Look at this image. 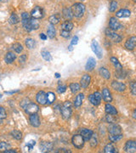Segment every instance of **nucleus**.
<instances>
[{
  "label": "nucleus",
  "mask_w": 136,
  "mask_h": 153,
  "mask_svg": "<svg viewBox=\"0 0 136 153\" xmlns=\"http://www.w3.org/2000/svg\"><path fill=\"white\" fill-rule=\"evenodd\" d=\"M71 10H72V13L73 16H75L77 18H81L83 15H84L85 6L82 3H76L71 7Z\"/></svg>",
  "instance_id": "obj_1"
},
{
  "label": "nucleus",
  "mask_w": 136,
  "mask_h": 153,
  "mask_svg": "<svg viewBox=\"0 0 136 153\" xmlns=\"http://www.w3.org/2000/svg\"><path fill=\"white\" fill-rule=\"evenodd\" d=\"M61 116L64 119L67 120L71 117L72 113V105L70 101H66L61 108Z\"/></svg>",
  "instance_id": "obj_2"
},
{
  "label": "nucleus",
  "mask_w": 136,
  "mask_h": 153,
  "mask_svg": "<svg viewBox=\"0 0 136 153\" xmlns=\"http://www.w3.org/2000/svg\"><path fill=\"white\" fill-rule=\"evenodd\" d=\"M84 139L81 135H75L72 139V145L77 149H82L84 145Z\"/></svg>",
  "instance_id": "obj_3"
},
{
  "label": "nucleus",
  "mask_w": 136,
  "mask_h": 153,
  "mask_svg": "<svg viewBox=\"0 0 136 153\" xmlns=\"http://www.w3.org/2000/svg\"><path fill=\"white\" fill-rule=\"evenodd\" d=\"M106 35L107 38H109L111 40H112L114 43H120L122 41V37L116 33L115 31L110 28H107L106 30Z\"/></svg>",
  "instance_id": "obj_4"
},
{
  "label": "nucleus",
  "mask_w": 136,
  "mask_h": 153,
  "mask_svg": "<svg viewBox=\"0 0 136 153\" xmlns=\"http://www.w3.org/2000/svg\"><path fill=\"white\" fill-rule=\"evenodd\" d=\"M91 48H92L93 52L96 55V56L99 59H102V57H103V52H102V49H101L100 46L99 44V43L96 40H93L92 41Z\"/></svg>",
  "instance_id": "obj_5"
},
{
  "label": "nucleus",
  "mask_w": 136,
  "mask_h": 153,
  "mask_svg": "<svg viewBox=\"0 0 136 153\" xmlns=\"http://www.w3.org/2000/svg\"><path fill=\"white\" fill-rule=\"evenodd\" d=\"M44 10L43 8L39 7V6H36L31 12V18L33 19H36V20H38V19H41L44 17Z\"/></svg>",
  "instance_id": "obj_6"
},
{
  "label": "nucleus",
  "mask_w": 136,
  "mask_h": 153,
  "mask_svg": "<svg viewBox=\"0 0 136 153\" xmlns=\"http://www.w3.org/2000/svg\"><path fill=\"white\" fill-rule=\"evenodd\" d=\"M89 100L92 105L95 107L99 106L101 101V94L99 92H94V94H92L89 96Z\"/></svg>",
  "instance_id": "obj_7"
},
{
  "label": "nucleus",
  "mask_w": 136,
  "mask_h": 153,
  "mask_svg": "<svg viewBox=\"0 0 136 153\" xmlns=\"http://www.w3.org/2000/svg\"><path fill=\"white\" fill-rule=\"evenodd\" d=\"M108 132L110 135H121L122 133V128L116 123H112L108 127Z\"/></svg>",
  "instance_id": "obj_8"
},
{
  "label": "nucleus",
  "mask_w": 136,
  "mask_h": 153,
  "mask_svg": "<svg viewBox=\"0 0 136 153\" xmlns=\"http://www.w3.org/2000/svg\"><path fill=\"white\" fill-rule=\"evenodd\" d=\"M124 151L128 153L136 152V141L128 140L124 146Z\"/></svg>",
  "instance_id": "obj_9"
},
{
  "label": "nucleus",
  "mask_w": 136,
  "mask_h": 153,
  "mask_svg": "<svg viewBox=\"0 0 136 153\" xmlns=\"http://www.w3.org/2000/svg\"><path fill=\"white\" fill-rule=\"evenodd\" d=\"M24 109H25V111L27 113V114H35V113H37L38 111H39V107L38 105H36V104H34V103H28L26 107H24Z\"/></svg>",
  "instance_id": "obj_10"
},
{
  "label": "nucleus",
  "mask_w": 136,
  "mask_h": 153,
  "mask_svg": "<svg viewBox=\"0 0 136 153\" xmlns=\"http://www.w3.org/2000/svg\"><path fill=\"white\" fill-rule=\"evenodd\" d=\"M109 28L113 31H117L118 29L122 28V25L119 23V21L115 18V17H111L109 20Z\"/></svg>",
  "instance_id": "obj_11"
},
{
  "label": "nucleus",
  "mask_w": 136,
  "mask_h": 153,
  "mask_svg": "<svg viewBox=\"0 0 136 153\" xmlns=\"http://www.w3.org/2000/svg\"><path fill=\"white\" fill-rule=\"evenodd\" d=\"M111 88L118 92H123L126 89V85L124 83H122L121 82H118V81H113L111 83Z\"/></svg>",
  "instance_id": "obj_12"
},
{
  "label": "nucleus",
  "mask_w": 136,
  "mask_h": 153,
  "mask_svg": "<svg viewBox=\"0 0 136 153\" xmlns=\"http://www.w3.org/2000/svg\"><path fill=\"white\" fill-rule=\"evenodd\" d=\"M36 100L41 105H46L47 104V95L44 91H39L37 94Z\"/></svg>",
  "instance_id": "obj_13"
},
{
  "label": "nucleus",
  "mask_w": 136,
  "mask_h": 153,
  "mask_svg": "<svg viewBox=\"0 0 136 153\" xmlns=\"http://www.w3.org/2000/svg\"><path fill=\"white\" fill-rule=\"evenodd\" d=\"M91 81V76L89 74H84L83 76H82L81 80H80V85L83 89H86L90 83Z\"/></svg>",
  "instance_id": "obj_14"
},
{
  "label": "nucleus",
  "mask_w": 136,
  "mask_h": 153,
  "mask_svg": "<svg viewBox=\"0 0 136 153\" xmlns=\"http://www.w3.org/2000/svg\"><path fill=\"white\" fill-rule=\"evenodd\" d=\"M80 135L83 137L84 140L89 141L90 139V138L92 137V135H94V132L90 129H88V128H81L80 129Z\"/></svg>",
  "instance_id": "obj_15"
},
{
  "label": "nucleus",
  "mask_w": 136,
  "mask_h": 153,
  "mask_svg": "<svg viewBox=\"0 0 136 153\" xmlns=\"http://www.w3.org/2000/svg\"><path fill=\"white\" fill-rule=\"evenodd\" d=\"M136 47V37H131L129 38L126 43H125V48L128 50H133Z\"/></svg>",
  "instance_id": "obj_16"
},
{
  "label": "nucleus",
  "mask_w": 136,
  "mask_h": 153,
  "mask_svg": "<svg viewBox=\"0 0 136 153\" xmlns=\"http://www.w3.org/2000/svg\"><path fill=\"white\" fill-rule=\"evenodd\" d=\"M53 149V144L51 142H42L40 144V150L42 152H49Z\"/></svg>",
  "instance_id": "obj_17"
},
{
  "label": "nucleus",
  "mask_w": 136,
  "mask_h": 153,
  "mask_svg": "<svg viewBox=\"0 0 136 153\" xmlns=\"http://www.w3.org/2000/svg\"><path fill=\"white\" fill-rule=\"evenodd\" d=\"M96 66V61L93 58V57H90L88 59V61L86 63V66H85V70L88 71V72H90V71H93L94 68Z\"/></svg>",
  "instance_id": "obj_18"
},
{
  "label": "nucleus",
  "mask_w": 136,
  "mask_h": 153,
  "mask_svg": "<svg viewBox=\"0 0 136 153\" xmlns=\"http://www.w3.org/2000/svg\"><path fill=\"white\" fill-rule=\"evenodd\" d=\"M131 15L130 10H127V9H121L120 10H118L116 13V16L118 18H126V17H129Z\"/></svg>",
  "instance_id": "obj_19"
},
{
  "label": "nucleus",
  "mask_w": 136,
  "mask_h": 153,
  "mask_svg": "<svg viewBox=\"0 0 136 153\" xmlns=\"http://www.w3.org/2000/svg\"><path fill=\"white\" fill-rule=\"evenodd\" d=\"M30 123L31 124V126H33V127H39V125H40V120H39V117H38V116L37 115V113L31 115Z\"/></svg>",
  "instance_id": "obj_20"
},
{
  "label": "nucleus",
  "mask_w": 136,
  "mask_h": 153,
  "mask_svg": "<svg viewBox=\"0 0 136 153\" xmlns=\"http://www.w3.org/2000/svg\"><path fill=\"white\" fill-rule=\"evenodd\" d=\"M102 97H103V99H104V100L106 102H109L110 103L112 100L111 94V92H110V90L107 88L103 89V90H102Z\"/></svg>",
  "instance_id": "obj_21"
},
{
  "label": "nucleus",
  "mask_w": 136,
  "mask_h": 153,
  "mask_svg": "<svg viewBox=\"0 0 136 153\" xmlns=\"http://www.w3.org/2000/svg\"><path fill=\"white\" fill-rule=\"evenodd\" d=\"M105 111H106V113L109 114V115H117V114H118L117 109L113 107V106H111V104H109V103H107L106 105V107H105Z\"/></svg>",
  "instance_id": "obj_22"
},
{
  "label": "nucleus",
  "mask_w": 136,
  "mask_h": 153,
  "mask_svg": "<svg viewBox=\"0 0 136 153\" xmlns=\"http://www.w3.org/2000/svg\"><path fill=\"white\" fill-rule=\"evenodd\" d=\"M62 15H63V17L66 20H71L73 17V15L72 13V10H71V8H65V9H63Z\"/></svg>",
  "instance_id": "obj_23"
},
{
  "label": "nucleus",
  "mask_w": 136,
  "mask_h": 153,
  "mask_svg": "<svg viewBox=\"0 0 136 153\" xmlns=\"http://www.w3.org/2000/svg\"><path fill=\"white\" fill-rule=\"evenodd\" d=\"M61 15L60 14H55V15H51L49 17V22L51 25H55V24H58L61 20Z\"/></svg>",
  "instance_id": "obj_24"
},
{
  "label": "nucleus",
  "mask_w": 136,
  "mask_h": 153,
  "mask_svg": "<svg viewBox=\"0 0 136 153\" xmlns=\"http://www.w3.org/2000/svg\"><path fill=\"white\" fill-rule=\"evenodd\" d=\"M104 152L105 153H116L118 152L117 148L114 146V145L112 143H109L107 144L105 148H104Z\"/></svg>",
  "instance_id": "obj_25"
},
{
  "label": "nucleus",
  "mask_w": 136,
  "mask_h": 153,
  "mask_svg": "<svg viewBox=\"0 0 136 153\" xmlns=\"http://www.w3.org/2000/svg\"><path fill=\"white\" fill-rule=\"evenodd\" d=\"M61 28H62L63 30L71 31L73 29V23L71 22L70 20H66V21H64V22L61 24Z\"/></svg>",
  "instance_id": "obj_26"
},
{
  "label": "nucleus",
  "mask_w": 136,
  "mask_h": 153,
  "mask_svg": "<svg viewBox=\"0 0 136 153\" xmlns=\"http://www.w3.org/2000/svg\"><path fill=\"white\" fill-rule=\"evenodd\" d=\"M15 58H16V55H15L14 53H12V52H8L7 54H6V55H5V62L7 63V64H11L13 61H15Z\"/></svg>",
  "instance_id": "obj_27"
},
{
  "label": "nucleus",
  "mask_w": 136,
  "mask_h": 153,
  "mask_svg": "<svg viewBox=\"0 0 136 153\" xmlns=\"http://www.w3.org/2000/svg\"><path fill=\"white\" fill-rule=\"evenodd\" d=\"M84 99V94H79L78 95H77L75 99V101H74V107H79L82 103H83V100Z\"/></svg>",
  "instance_id": "obj_28"
},
{
  "label": "nucleus",
  "mask_w": 136,
  "mask_h": 153,
  "mask_svg": "<svg viewBox=\"0 0 136 153\" xmlns=\"http://www.w3.org/2000/svg\"><path fill=\"white\" fill-rule=\"evenodd\" d=\"M99 73H100V76H102V77H104L105 79H109V78L111 77V73H110V72H109L106 68H105V67L100 68Z\"/></svg>",
  "instance_id": "obj_29"
},
{
  "label": "nucleus",
  "mask_w": 136,
  "mask_h": 153,
  "mask_svg": "<svg viewBox=\"0 0 136 153\" xmlns=\"http://www.w3.org/2000/svg\"><path fill=\"white\" fill-rule=\"evenodd\" d=\"M47 34H48V37L49 38H54L55 37V28L54 27V25H49L48 27V29H47Z\"/></svg>",
  "instance_id": "obj_30"
},
{
  "label": "nucleus",
  "mask_w": 136,
  "mask_h": 153,
  "mask_svg": "<svg viewBox=\"0 0 136 153\" xmlns=\"http://www.w3.org/2000/svg\"><path fill=\"white\" fill-rule=\"evenodd\" d=\"M111 63L113 64L114 67L116 68V71H120V70H122V69H123L122 64L118 61V60L116 57H111Z\"/></svg>",
  "instance_id": "obj_31"
},
{
  "label": "nucleus",
  "mask_w": 136,
  "mask_h": 153,
  "mask_svg": "<svg viewBox=\"0 0 136 153\" xmlns=\"http://www.w3.org/2000/svg\"><path fill=\"white\" fill-rule=\"evenodd\" d=\"M47 95V104H52L55 100V95L53 92H49L48 94H46Z\"/></svg>",
  "instance_id": "obj_32"
},
{
  "label": "nucleus",
  "mask_w": 136,
  "mask_h": 153,
  "mask_svg": "<svg viewBox=\"0 0 136 153\" xmlns=\"http://www.w3.org/2000/svg\"><path fill=\"white\" fill-rule=\"evenodd\" d=\"M69 87H70V89H71L72 93H73V94L77 93V92L80 90V89H81V85L78 84V83H71Z\"/></svg>",
  "instance_id": "obj_33"
},
{
  "label": "nucleus",
  "mask_w": 136,
  "mask_h": 153,
  "mask_svg": "<svg viewBox=\"0 0 136 153\" xmlns=\"http://www.w3.org/2000/svg\"><path fill=\"white\" fill-rule=\"evenodd\" d=\"M10 135H11L12 137L15 139H17V140H20L22 138V133L21 131H19V130H13V131H11Z\"/></svg>",
  "instance_id": "obj_34"
},
{
  "label": "nucleus",
  "mask_w": 136,
  "mask_h": 153,
  "mask_svg": "<svg viewBox=\"0 0 136 153\" xmlns=\"http://www.w3.org/2000/svg\"><path fill=\"white\" fill-rule=\"evenodd\" d=\"M25 43H26V45L27 47L28 48H34V47L36 45V43H35V40L34 39H32V38H27L26 39V41H25Z\"/></svg>",
  "instance_id": "obj_35"
},
{
  "label": "nucleus",
  "mask_w": 136,
  "mask_h": 153,
  "mask_svg": "<svg viewBox=\"0 0 136 153\" xmlns=\"http://www.w3.org/2000/svg\"><path fill=\"white\" fill-rule=\"evenodd\" d=\"M41 55L43 56V58L47 61H52V56L50 55L49 52H48L47 50H42L41 51Z\"/></svg>",
  "instance_id": "obj_36"
},
{
  "label": "nucleus",
  "mask_w": 136,
  "mask_h": 153,
  "mask_svg": "<svg viewBox=\"0 0 136 153\" xmlns=\"http://www.w3.org/2000/svg\"><path fill=\"white\" fill-rule=\"evenodd\" d=\"M30 24L31 30H37L39 28V23L38 22V20L36 19H33V18L31 19Z\"/></svg>",
  "instance_id": "obj_37"
},
{
  "label": "nucleus",
  "mask_w": 136,
  "mask_h": 153,
  "mask_svg": "<svg viewBox=\"0 0 136 153\" xmlns=\"http://www.w3.org/2000/svg\"><path fill=\"white\" fill-rule=\"evenodd\" d=\"M19 22V17L15 13H13L10 17V23L14 25V24H17Z\"/></svg>",
  "instance_id": "obj_38"
},
{
  "label": "nucleus",
  "mask_w": 136,
  "mask_h": 153,
  "mask_svg": "<svg viewBox=\"0 0 136 153\" xmlns=\"http://www.w3.org/2000/svg\"><path fill=\"white\" fill-rule=\"evenodd\" d=\"M117 8H118V2L115 1V0H112V1L110 3L109 11H110V12H114V11H116Z\"/></svg>",
  "instance_id": "obj_39"
},
{
  "label": "nucleus",
  "mask_w": 136,
  "mask_h": 153,
  "mask_svg": "<svg viewBox=\"0 0 136 153\" xmlns=\"http://www.w3.org/2000/svg\"><path fill=\"white\" fill-rule=\"evenodd\" d=\"M115 76L119 78V79H123L126 77V72L122 70H120V71H116L115 72Z\"/></svg>",
  "instance_id": "obj_40"
},
{
  "label": "nucleus",
  "mask_w": 136,
  "mask_h": 153,
  "mask_svg": "<svg viewBox=\"0 0 136 153\" xmlns=\"http://www.w3.org/2000/svg\"><path fill=\"white\" fill-rule=\"evenodd\" d=\"M122 134L121 135H109V139L111 141V142H117L118 140H120L121 139H122Z\"/></svg>",
  "instance_id": "obj_41"
},
{
  "label": "nucleus",
  "mask_w": 136,
  "mask_h": 153,
  "mask_svg": "<svg viewBox=\"0 0 136 153\" xmlns=\"http://www.w3.org/2000/svg\"><path fill=\"white\" fill-rule=\"evenodd\" d=\"M12 48L15 50L16 53H18V54H20V53L23 50L22 45H21V44H18V43H16V44H13V46H12Z\"/></svg>",
  "instance_id": "obj_42"
},
{
  "label": "nucleus",
  "mask_w": 136,
  "mask_h": 153,
  "mask_svg": "<svg viewBox=\"0 0 136 153\" xmlns=\"http://www.w3.org/2000/svg\"><path fill=\"white\" fill-rule=\"evenodd\" d=\"M10 147V144H7L6 142H1L0 143V152H4L8 150Z\"/></svg>",
  "instance_id": "obj_43"
},
{
  "label": "nucleus",
  "mask_w": 136,
  "mask_h": 153,
  "mask_svg": "<svg viewBox=\"0 0 136 153\" xmlns=\"http://www.w3.org/2000/svg\"><path fill=\"white\" fill-rule=\"evenodd\" d=\"M90 145L92 147H95L96 145H97V142H98V140H97V137H96V135H92V137L90 138Z\"/></svg>",
  "instance_id": "obj_44"
},
{
  "label": "nucleus",
  "mask_w": 136,
  "mask_h": 153,
  "mask_svg": "<svg viewBox=\"0 0 136 153\" xmlns=\"http://www.w3.org/2000/svg\"><path fill=\"white\" fill-rule=\"evenodd\" d=\"M130 91L132 93V94L136 95V82L133 81L130 83Z\"/></svg>",
  "instance_id": "obj_45"
},
{
  "label": "nucleus",
  "mask_w": 136,
  "mask_h": 153,
  "mask_svg": "<svg viewBox=\"0 0 136 153\" xmlns=\"http://www.w3.org/2000/svg\"><path fill=\"white\" fill-rule=\"evenodd\" d=\"M6 117H7V114H6L5 109L3 107H0V119H4L6 118Z\"/></svg>",
  "instance_id": "obj_46"
},
{
  "label": "nucleus",
  "mask_w": 136,
  "mask_h": 153,
  "mask_svg": "<svg viewBox=\"0 0 136 153\" xmlns=\"http://www.w3.org/2000/svg\"><path fill=\"white\" fill-rule=\"evenodd\" d=\"M61 36L65 38H70V31L62 29V31H61Z\"/></svg>",
  "instance_id": "obj_47"
},
{
  "label": "nucleus",
  "mask_w": 136,
  "mask_h": 153,
  "mask_svg": "<svg viewBox=\"0 0 136 153\" xmlns=\"http://www.w3.org/2000/svg\"><path fill=\"white\" fill-rule=\"evenodd\" d=\"M36 145V141L35 140H30L28 143H27V149L31 151L32 148H33V146Z\"/></svg>",
  "instance_id": "obj_48"
},
{
  "label": "nucleus",
  "mask_w": 136,
  "mask_h": 153,
  "mask_svg": "<svg viewBox=\"0 0 136 153\" xmlns=\"http://www.w3.org/2000/svg\"><path fill=\"white\" fill-rule=\"evenodd\" d=\"M66 85H60L57 89V92L59 94H63L64 92H66Z\"/></svg>",
  "instance_id": "obj_49"
},
{
  "label": "nucleus",
  "mask_w": 136,
  "mask_h": 153,
  "mask_svg": "<svg viewBox=\"0 0 136 153\" xmlns=\"http://www.w3.org/2000/svg\"><path fill=\"white\" fill-rule=\"evenodd\" d=\"M77 43H78V37H77V36H75V37H73V38H72V40L71 45H76V44H77Z\"/></svg>",
  "instance_id": "obj_50"
},
{
  "label": "nucleus",
  "mask_w": 136,
  "mask_h": 153,
  "mask_svg": "<svg viewBox=\"0 0 136 153\" xmlns=\"http://www.w3.org/2000/svg\"><path fill=\"white\" fill-rule=\"evenodd\" d=\"M28 103H30L29 100H28V99H25V100H22V102L21 103V107L24 108V107H26V106H27V105Z\"/></svg>",
  "instance_id": "obj_51"
},
{
  "label": "nucleus",
  "mask_w": 136,
  "mask_h": 153,
  "mask_svg": "<svg viewBox=\"0 0 136 153\" xmlns=\"http://www.w3.org/2000/svg\"><path fill=\"white\" fill-rule=\"evenodd\" d=\"M26 61H27V55H22L20 57V63H24Z\"/></svg>",
  "instance_id": "obj_52"
},
{
  "label": "nucleus",
  "mask_w": 136,
  "mask_h": 153,
  "mask_svg": "<svg viewBox=\"0 0 136 153\" xmlns=\"http://www.w3.org/2000/svg\"><path fill=\"white\" fill-rule=\"evenodd\" d=\"M55 152H58V153H61V152H65V153H71V151H69V150H67V149H59L58 151H56Z\"/></svg>",
  "instance_id": "obj_53"
},
{
  "label": "nucleus",
  "mask_w": 136,
  "mask_h": 153,
  "mask_svg": "<svg viewBox=\"0 0 136 153\" xmlns=\"http://www.w3.org/2000/svg\"><path fill=\"white\" fill-rule=\"evenodd\" d=\"M39 37H40V38L43 39V40H46V39H47V36H46L45 34H44V33H40Z\"/></svg>",
  "instance_id": "obj_54"
},
{
  "label": "nucleus",
  "mask_w": 136,
  "mask_h": 153,
  "mask_svg": "<svg viewBox=\"0 0 136 153\" xmlns=\"http://www.w3.org/2000/svg\"><path fill=\"white\" fill-rule=\"evenodd\" d=\"M3 152L4 153H15L16 152V151H15V150H6V151H4Z\"/></svg>",
  "instance_id": "obj_55"
},
{
  "label": "nucleus",
  "mask_w": 136,
  "mask_h": 153,
  "mask_svg": "<svg viewBox=\"0 0 136 153\" xmlns=\"http://www.w3.org/2000/svg\"><path fill=\"white\" fill-rule=\"evenodd\" d=\"M132 115H133V117L136 119V109L134 110V111H133V114H132Z\"/></svg>",
  "instance_id": "obj_56"
},
{
  "label": "nucleus",
  "mask_w": 136,
  "mask_h": 153,
  "mask_svg": "<svg viewBox=\"0 0 136 153\" xmlns=\"http://www.w3.org/2000/svg\"><path fill=\"white\" fill-rule=\"evenodd\" d=\"M15 92L17 91H10V92H5L6 94H13V93H15Z\"/></svg>",
  "instance_id": "obj_57"
},
{
  "label": "nucleus",
  "mask_w": 136,
  "mask_h": 153,
  "mask_svg": "<svg viewBox=\"0 0 136 153\" xmlns=\"http://www.w3.org/2000/svg\"><path fill=\"white\" fill-rule=\"evenodd\" d=\"M55 76H56V77H60V74H59V73H56Z\"/></svg>",
  "instance_id": "obj_58"
},
{
  "label": "nucleus",
  "mask_w": 136,
  "mask_h": 153,
  "mask_svg": "<svg viewBox=\"0 0 136 153\" xmlns=\"http://www.w3.org/2000/svg\"><path fill=\"white\" fill-rule=\"evenodd\" d=\"M1 2H6V1H9V0H0Z\"/></svg>",
  "instance_id": "obj_59"
},
{
  "label": "nucleus",
  "mask_w": 136,
  "mask_h": 153,
  "mask_svg": "<svg viewBox=\"0 0 136 153\" xmlns=\"http://www.w3.org/2000/svg\"><path fill=\"white\" fill-rule=\"evenodd\" d=\"M1 97H2V94H0V98H1Z\"/></svg>",
  "instance_id": "obj_60"
},
{
  "label": "nucleus",
  "mask_w": 136,
  "mask_h": 153,
  "mask_svg": "<svg viewBox=\"0 0 136 153\" xmlns=\"http://www.w3.org/2000/svg\"><path fill=\"white\" fill-rule=\"evenodd\" d=\"M134 1H135V2H136V0H134Z\"/></svg>",
  "instance_id": "obj_61"
}]
</instances>
